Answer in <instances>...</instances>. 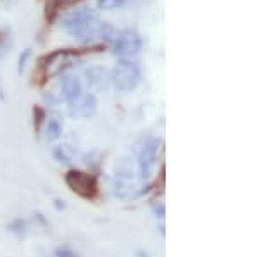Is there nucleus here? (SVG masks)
Masks as SVG:
<instances>
[{
  "label": "nucleus",
  "instance_id": "obj_9",
  "mask_svg": "<svg viewBox=\"0 0 259 257\" xmlns=\"http://www.w3.org/2000/svg\"><path fill=\"white\" fill-rule=\"evenodd\" d=\"M112 193L119 200H130L137 195V186L133 180H124V178H116L112 181Z\"/></svg>",
  "mask_w": 259,
  "mask_h": 257
},
{
  "label": "nucleus",
  "instance_id": "obj_7",
  "mask_svg": "<svg viewBox=\"0 0 259 257\" xmlns=\"http://www.w3.org/2000/svg\"><path fill=\"white\" fill-rule=\"evenodd\" d=\"M57 90H59V93L62 97V102H66V104L74 100V98L80 97V95L85 92L80 78L71 76V74H62L59 78V83H57Z\"/></svg>",
  "mask_w": 259,
  "mask_h": 257
},
{
  "label": "nucleus",
  "instance_id": "obj_6",
  "mask_svg": "<svg viewBox=\"0 0 259 257\" xmlns=\"http://www.w3.org/2000/svg\"><path fill=\"white\" fill-rule=\"evenodd\" d=\"M68 111L69 116L78 119H85L95 114L97 111V98L94 93L90 92H83L80 97H76L74 100L68 102Z\"/></svg>",
  "mask_w": 259,
  "mask_h": 257
},
{
  "label": "nucleus",
  "instance_id": "obj_5",
  "mask_svg": "<svg viewBox=\"0 0 259 257\" xmlns=\"http://www.w3.org/2000/svg\"><path fill=\"white\" fill-rule=\"evenodd\" d=\"M66 183L69 185V188L73 190L74 193H78L80 197H85V198H94L95 190H97V185H95L94 178H90L89 175L80 173V171L68 173Z\"/></svg>",
  "mask_w": 259,
  "mask_h": 257
},
{
  "label": "nucleus",
  "instance_id": "obj_12",
  "mask_svg": "<svg viewBox=\"0 0 259 257\" xmlns=\"http://www.w3.org/2000/svg\"><path fill=\"white\" fill-rule=\"evenodd\" d=\"M97 38L104 41V45L109 43V41H114L116 38V30L114 26L109 23H106V21H100L99 24V30H97Z\"/></svg>",
  "mask_w": 259,
  "mask_h": 257
},
{
  "label": "nucleus",
  "instance_id": "obj_1",
  "mask_svg": "<svg viewBox=\"0 0 259 257\" xmlns=\"http://www.w3.org/2000/svg\"><path fill=\"white\" fill-rule=\"evenodd\" d=\"M100 19L97 12L92 11L90 7H80L68 12L61 19V30L69 33L71 36L78 38L81 43H90L97 40V30H99Z\"/></svg>",
  "mask_w": 259,
  "mask_h": 257
},
{
  "label": "nucleus",
  "instance_id": "obj_14",
  "mask_svg": "<svg viewBox=\"0 0 259 257\" xmlns=\"http://www.w3.org/2000/svg\"><path fill=\"white\" fill-rule=\"evenodd\" d=\"M97 2V9L100 11H116L126 4V0H95Z\"/></svg>",
  "mask_w": 259,
  "mask_h": 257
},
{
  "label": "nucleus",
  "instance_id": "obj_11",
  "mask_svg": "<svg viewBox=\"0 0 259 257\" xmlns=\"http://www.w3.org/2000/svg\"><path fill=\"white\" fill-rule=\"evenodd\" d=\"M61 9H64V0H47L45 2V21L52 24L59 18Z\"/></svg>",
  "mask_w": 259,
  "mask_h": 257
},
{
  "label": "nucleus",
  "instance_id": "obj_3",
  "mask_svg": "<svg viewBox=\"0 0 259 257\" xmlns=\"http://www.w3.org/2000/svg\"><path fill=\"white\" fill-rule=\"evenodd\" d=\"M111 83L119 92H132L142 81V71L132 59H119L109 73Z\"/></svg>",
  "mask_w": 259,
  "mask_h": 257
},
{
  "label": "nucleus",
  "instance_id": "obj_4",
  "mask_svg": "<svg viewBox=\"0 0 259 257\" xmlns=\"http://www.w3.org/2000/svg\"><path fill=\"white\" fill-rule=\"evenodd\" d=\"M142 45H144V41H142L140 33L128 28V30H123L116 35L112 52H114V56H118L119 59H132V57L140 54Z\"/></svg>",
  "mask_w": 259,
  "mask_h": 257
},
{
  "label": "nucleus",
  "instance_id": "obj_2",
  "mask_svg": "<svg viewBox=\"0 0 259 257\" xmlns=\"http://www.w3.org/2000/svg\"><path fill=\"white\" fill-rule=\"evenodd\" d=\"M159 148L161 140L152 135L144 136L137 143V168H139V175L142 180H149L156 169L157 159H159Z\"/></svg>",
  "mask_w": 259,
  "mask_h": 257
},
{
  "label": "nucleus",
  "instance_id": "obj_16",
  "mask_svg": "<svg viewBox=\"0 0 259 257\" xmlns=\"http://www.w3.org/2000/svg\"><path fill=\"white\" fill-rule=\"evenodd\" d=\"M56 257H78V255L74 252H71L69 248H57Z\"/></svg>",
  "mask_w": 259,
  "mask_h": 257
},
{
  "label": "nucleus",
  "instance_id": "obj_13",
  "mask_svg": "<svg viewBox=\"0 0 259 257\" xmlns=\"http://www.w3.org/2000/svg\"><path fill=\"white\" fill-rule=\"evenodd\" d=\"M52 156H54V159L61 164H69L71 163V156H69L68 147H66V145H57V147H54Z\"/></svg>",
  "mask_w": 259,
  "mask_h": 257
},
{
  "label": "nucleus",
  "instance_id": "obj_10",
  "mask_svg": "<svg viewBox=\"0 0 259 257\" xmlns=\"http://www.w3.org/2000/svg\"><path fill=\"white\" fill-rule=\"evenodd\" d=\"M62 133V124L57 118H47L45 121V130H44V135L47 138V142H54L57 140Z\"/></svg>",
  "mask_w": 259,
  "mask_h": 257
},
{
  "label": "nucleus",
  "instance_id": "obj_15",
  "mask_svg": "<svg viewBox=\"0 0 259 257\" xmlns=\"http://www.w3.org/2000/svg\"><path fill=\"white\" fill-rule=\"evenodd\" d=\"M30 56H31L30 48H24V50L19 54V59H18V73L19 74L24 71V68H26V62L30 59Z\"/></svg>",
  "mask_w": 259,
  "mask_h": 257
},
{
  "label": "nucleus",
  "instance_id": "obj_8",
  "mask_svg": "<svg viewBox=\"0 0 259 257\" xmlns=\"http://www.w3.org/2000/svg\"><path fill=\"white\" fill-rule=\"evenodd\" d=\"M85 76H87V83H89L92 90H104L111 83L109 73L104 68H100V66H92V68H89L85 71Z\"/></svg>",
  "mask_w": 259,
  "mask_h": 257
}]
</instances>
